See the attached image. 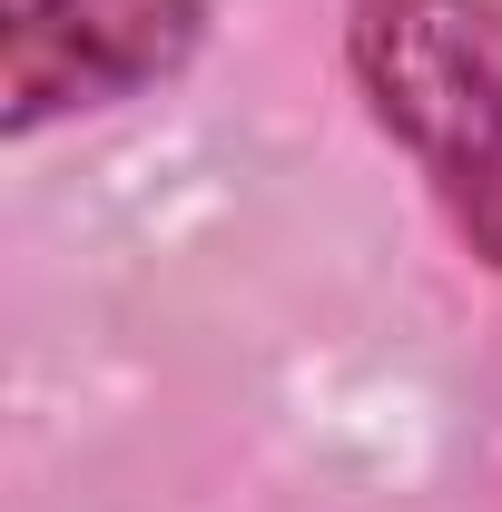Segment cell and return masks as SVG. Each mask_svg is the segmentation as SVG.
<instances>
[{
    "label": "cell",
    "mask_w": 502,
    "mask_h": 512,
    "mask_svg": "<svg viewBox=\"0 0 502 512\" xmlns=\"http://www.w3.org/2000/svg\"><path fill=\"white\" fill-rule=\"evenodd\" d=\"M345 69L453 237L502 266V0H355Z\"/></svg>",
    "instance_id": "cell-1"
},
{
    "label": "cell",
    "mask_w": 502,
    "mask_h": 512,
    "mask_svg": "<svg viewBox=\"0 0 502 512\" xmlns=\"http://www.w3.org/2000/svg\"><path fill=\"white\" fill-rule=\"evenodd\" d=\"M207 50V0H20L0 40V128L40 138L50 119L119 109L168 89Z\"/></svg>",
    "instance_id": "cell-2"
}]
</instances>
